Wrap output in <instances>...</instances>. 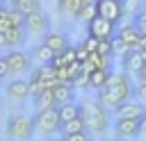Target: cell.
I'll return each instance as SVG.
<instances>
[{"instance_id":"cell-30","label":"cell","mask_w":146,"mask_h":141,"mask_svg":"<svg viewBox=\"0 0 146 141\" xmlns=\"http://www.w3.org/2000/svg\"><path fill=\"white\" fill-rule=\"evenodd\" d=\"M62 55V59H64V64L68 66V64H73V61H78V50H75V45H68L64 52H59Z\"/></svg>"},{"instance_id":"cell-21","label":"cell","mask_w":146,"mask_h":141,"mask_svg":"<svg viewBox=\"0 0 146 141\" xmlns=\"http://www.w3.org/2000/svg\"><path fill=\"white\" fill-rule=\"evenodd\" d=\"M57 7L66 16H78L82 9V0H57Z\"/></svg>"},{"instance_id":"cell-23","label":"cell","mask_w":146,"mask_h":141,"mask_svg":"<svg viewBox=\"0 0 146 141\" xmlns=\"http://www.w3.org/2000/svg\"><path fill=\"white\" fill-rule=\"evenodd\" d=\"M32 57H34L39 64H50V61L55 59V52H52V50H50L46 43H41V45H36V48H34Z\"/></svg>"},{"instance_id":"cell-20","label":"cell","mask_w":146,"mask_h":141,"mask_svg":"<svg viewBox=\"0 0 146 141\" xmlns=\"http://www.w3.org/2000/svg\"><path fill=\"white\" fill-rule=\"evenodd\" d=\"M84 130H87L84 121H82V118H73V121H68V123H62L59 134H62V136H68V134H78V132H84Z\"/></svg>"},{"instance_id":"cell-35","label":"cell","mask_w":146,"mask_h":141,"mask_svg":"<svg viewBox=\"0 0 146 141\" xmlns=\"http://www.w3.org/2000/svg\"><path fill=\"white\" fill-rule=\"evenodd\" d=\"M11 27H14V25H11V20H9V16H7V11H5V14L0 16V32L5 34V32H9Z\"/></svg>"},{"instance_id":"cell-37","label":"cell","mask_w":146,"mask_h":141,"mask_svg":"<svg viewBox=\"0 0 146 141\" xmlns=\"http://www.w3.org/2000/svg\"><path fill=\"white\" fill-rule=\"evenodd\" d=\"M9 73H11V70H9V64H7V59H5V57H0V80H2V77H7Z\"/></svg>"},{"instance_id":"cell-45","label":"cell","mask_w":146,"mask_h":141,"mask_svg":"<svg viewBox=\"0 0 146 141\" xmlns=\"http://www.w3.org/2000/svg\"><path fill=\"white\" fill-rule=\"evenodd\" d=\"M5 11H7V9H5V7H2V5H0V16H2V14H5Z\"/></svg>"},{"instance_id":"cell-15","label":"cell","mask_w":146,"mask_h":141,"mask_svg":"<svg viewBox=\"0 0 146 141\" xmlns=\"http://www.w3.org/2000/svg\"><path fill=\"white\" fill-rule=\"evenodd\" d=\"M43 43H46L55 55H59V52H64V50L68 48V39H66L62 32H48V34L43 36Z\"/></svg>"},{"instance_id":"cell-46","label":"cell","mask_w":146,"mask_h":141,"mask_svg":"<svg viewBox=\"0 0 146 141\" xmlns=\"http://www.w3.org/2000/svg\"><path fill=\"white\" fill-rule=\"evenodd\" d=\"M11 2H14V0H11Z\"/></svg>"},{"instance_id":"cell-33","label":"cell","mask_w":146,"mask_h":141,"mask_svg":"<svg viewBox=\"0 0 146 141\" xmlns=\"http://www.w3.org/2000/svg\"><path fill=\"white\" fill-rule=\"evenodd\" d=\"M135 98L146 107V82H137V86H135Z\"/></svg>"},{"instance_id":"cell-40","label":"cell","mask_w":146,"mask_h":141,"mask_svg":"<svg viewBox=\"0 0 146 141\" xmlns=\"http://www.w3.org/2000/svg\"><path fill=\"white\" fill-rule=\"evenodd\" d=\"M139 50H146V32L141 34V41H139Z\"/></svg>"},{"instance_id":"cell-4","label":"cell","mask_w":146,"mask_h":141,"mask_svg":"<svg viewBox=\"0 0 146 141\" xmlns=\"http://www.w3.org/2000/svg\"><path fill=\"white\" fill-rule=\"evenodd\" d=\"M34 130V118L25 116V114H14L7 121V134L11 139H27Z\"/></svg>"},{"instance_id":"cell-25","label":"cell","mask_w":146,"mask_h":141,"mask_svg":"<svg viewBox=\"0 0 146 141\" xmlns=\"http://www.w3.org/2000/svg\"><path fill=\"white\" fill-rule=\"evenodd\" d=\"M110 43H112V57H119V59H123V57H125V55L132 50V48H130L128 43H123L119 36H114Z\"/></svg>"},{"instance_id":"cell-24","label":"cell","mask_w":146,"mask_h":141,"mask_svg":"<svg viewBox=\"0 0 146 141\" xmlns=\"http://www.w3.org/2000/svg\"><path fill=\"white\" fill-rule=\"evenodd\" d=\"M141 9H144L141 0H123V18L135 20V18H137V14H139Z\"/></svg>"},{"instance_id":"cell-19","label":"cell","mask_w":146,"mask_h":141,"mask_svg":"<svg viewBox=\"0 0 146 141\" xmlns=\"http://www.w3.org/2000/svg\"><path fill=\"white\" fill-rule=\"evenodd\" d=\"M57 111H59L62 123H68V121H73V118H80V105H75V102L62 105V107H57Z\"/></svg>"},{"instance_id":"cell-1","label":"cell","mask_w":146,"mask_h":141,"mask_svg":"<svg viewBox=\"0 0 146 141\" xmlns=\"http://www.w3.org/2000/svg\"><path fill=\"white\" fill-rule=\"evenodd\" d=\"M135 98V82L128 73H112L107 84L96 91V100L105 109H116L119 105Z\"/></svg>"},{"instance_id":"cell-32","label":"cell","mask_w":146,"mask_h":141,"mask_svg":"<svg viewBox=\"0 0 146 141\" xmlns=\"http://www.w3.org/2000/svg\"><path fill=\"white\" fill-rule=\"evenodd\" d=\"M66 141H94V134L89 130H84V132H78V134H68Z\"/></svg>"},{"instance_id":"cell-6","label":"cell","mask_w":146,"mask_h":141,"mask_svg":"<svg viewBox=\"0 0 146 141\" xmlns=\"http://www.w3.org/2000/svg\"><path fill=\"white\" fill-rule=\"evenodd\" d=\"M112 130L121 139H137L141 132V118H114Z\"/></svg>"},{"instance_id":"cell-11","label":"cell","mask_w":146,"mask_h":141,"mask_svg":"<svg viewBox=\"0 0 146 141\" xmlns=\"http://www.w3.org/2000/svg\"><path fill=\"white\" fill-rule=\"evenodd\" d=\"M25 30L32 32V34H48V16L43 11H36V14H30L25 16Z\"/></svg>"},{"instance_id":"cell-3","label":"cell","mask_w":146,"mask_h":141,"mask_svg":"<svg viewBox=\"0 0 146 141\" xmlns=\"http://www.w3.org/2000/svg\"><path fill=\"white\" fill-rule=\"evenodd\" d=\"M34 130H39V132L46 134V136H55V134L62 130V118H59L57 107L36 111V116H34Z\"/></svg>"},{"instance_id":"cell-12","label":"cell","mask_w":146,"mask_h":141,"mask_svg":"<svg viewBox=\"0 0 146 141\" xmlns=\"http://www.w3.org/2000/svg\"><path fill=\"white\" fill-rule=\"evenodd\" d=\"M52 96H55L57 107L68 105V102H75V86L71 82H57V86L52 89Z\"/></svg>"},{"instance_id":"cell-9","label":"cell","mask_w":146,"mask_h":141,"mask_svg":"<svg viewBox=\"0 0 146 141\" xmlns=\"http://www.w3.org/2000/svg\"><path fill=\"white\" fill-rule=\"evenodd\" d=\"M114 114H116V118H144L146 107H144L137 98H132V100H128V102L119 105V107L114 109Z\"/></svg>"},{"instance_id":"cell-10","label":"cell","mask_w":146,"mask_h":141,"mask_svg":"<svg viewBox=\"0 0 146 141\" xmlns=\"http://www.w3.org/2000/svg\"><path fill=\"white\" fill-rule=\"evenodd\" d=\"M5 59H7V64H9V70L16 73V75L30 70V55L23 52V50H11V52L5 55Z\"/></svg>"},{"instance_id":"cell-18","label":"cell","mask_w":146,"mask_h":141,"mask_svg":"<svg viewBox=\"0 0 146 141\" xmlns=\"http://www.w3.org/2000/svg\"><path fill=\"white\" fill-rule=\"evenodd\" d=\"M34 105H36V111H43V109H52V107H57L55 96H52V89L41 91L39 96H34Z\"/></svg>"},{"instance_id":"cell-43","label":"cell","mask_w":146,"mask_h":141,"mask_svg":"<svg viewBox=\"0 0 146 141\" xmlns=\"http://www.w3.org/2000/svg\"><path fill=\"white\" fill-rule=\"evenodd\" d=\"M0 45H7V41H5V34L0 32Z\"/></svg>"},{"instance_id":"cell-44","label":"cell","mask_w":146,"mask_h":141,"mask_svg":"<svg viewBox=\"0 0 146 141\" xmlns=\"http://www.w3.org/2000/svg\"><path fill=\"white\" fill-rule=\"evenodd\" d=\"M98 0H82V5H96Z\"/></svg>"},{"instance_id":"cell-22","label":"cell","mask_w":146,"mask_h":141,"mask_svg":"<svg viewBox=\"0 0 146 141\" xmlns=\"http://www.w3.org/2000/svg\"><path fill=\"white\" fill-rule=\"evenodd\" d=\"M5 41H7V45L18 48L25 41V27H11L9 32H5Z\"/></svg>"},{"instance_id":"cell-29","label":"cell","mask_w":146,"mask_h":141,"mask_svg":"<svg viewBox=\"0 0 146 141\" xmlns=\"http://www.w3.org/2000/svg\"><path fill=\"white\" fill-rule=\"evenodd\" d=\"M80 45H82L87 52H96V50H98V39H96V36H91V34H87V36L82 39V43H80Z\"/></svg>"},{"instance_id":"cell-14","label":"cell","mask_w":146,"mask_h":141,"mask_svg":"<svg viewBox=\"0 0 146 141\" xmlns=\"http://www.w3.org/2000/svg\"><path fill=\"white\" fill-rule=\"evenodd\" d=\"M7 96L14 98V100H23V98L32 96V93H30V82H27V80H21V77L11 80V82L7 84Z\"/></svg>"},{"instance_id":"cell-28","label":"cell","mask_w":146,"mask_h":141,"mask_svg":"<svg viewBox=\"0 0 146 141\" xmlns=\"http://www.w3.org/2000/svg\"><path fill=\"white\" fill-rule=\"evenodd\" d=\"M7 16H9V20H11L14 27H25V16H23L21 11H16V9H7Z\"/></svg>"},{"instance_id":"cell-27","label":"cell","mask_w":146,"mask_h":141,"mask_svg":"<svg viewBox=\"0 0 146 141\" xmlns=\"http://www.w3.org/2000/svg\"><path fill=\"white\" fill-rule=\"evenodd\" d=\"M87 61H89L94 68H110V64H112V57H103V55H98V52H91Z\"/></svg>"},{"instance_id":"cell-39","label":"cell","mask_w":146,"mask_h":141,"mask_svg":"<svg viewBox=\"0 0 146 141\" xmlns=\"http://www.w3.org/2000/svg\"><path fill=\"white\" fill-rule=\"evenodd\" d=\"M137 80H139V82H146V64H144V68L137 73Z\"/></svg>"},{"instance_id":"cell-8","label":"cell","mask_w":146,"mask_h":141,"mask_svg":"<svg viewBox=\"0 0 146 141\" xmlns=\"http://www.w3.org/2000/svg\"><path fill=\"white\" fill-rule=\"evenodd\" d=\"M141 30L135 25V23H125V25H121L119 30H116V36L123 41V43H128L132 50H139V41H141Z\"/></svg>"},{"instance_id":"cell-5","label":"cell","mask_w":146,"mask_h":141,"mask_svg":"<svg viewBox=\"0 0 146 141\" xmlns=\"http://www.w3.org/2000/svg\"><path fill=\"white\" fill-rule=\"evenodd\" d=\"M87 34L96 36L98 41H110L116 36V23H112L103 16H96L91 23H87Z\"/></svg>"},{"instance_id":"cell-36","label":"cell","mask_w":146,"mask_h":141,"mask_svg":"<svg viewBox=\"0 0 146 141\" xmlns=\"http://www.w3.org/2000/svg\"><path fill=\"white\" fill-rule=\"evenodd\" d=\"M75 50H78V61H80V64H84V61L89 59V55H91V52H87L82 45H75Z\"/></svg>"},{"instance_id":"cell-31","label":"cell","mask_w":146,"mask_h":141,"mask_svg":"<svg viewBox=\"0 0 146 141\" xmlns=\"http://www.w3.org/2000/svg\"><path fill=\"white\" fill-rule=\"evenodd\" d=\"M73 86H75V89H89V73L82 70V73L73 80Z\"/></svg>"},{"instance_id":"cell-38","label":"cell","mask_w":146,"mask_h":141,"mask_svg":"<svg viewBox=\"0 0 146 141\" xmlns=\"http://www.w3.org/2000/svg\"><path fill=\"white\" fill-rule=\"evenodd\" d=\"M139 139L146 141V114H144V118H141V132H139Z\"/></svg>"},{"instance_id":"cell-13","label":"cell","mask_w":146,"mask_h":141,"mask_svg":"<svg viewBox=\"0 0 146 141\" xmlns=\"http://www.w3.org/2000/svg\"><path fill=\"white\" fill-rule=\"evenodd\" d=\"M121 64H123V73H128V75L135 73V75H137V73L144 68L146 61H144V57H141V50H130V52L121 59Z\"/></svg>"},{"instance_id":"cell-2","label":"cell","mask_w":146,"mask_h":141,"mask_svg":"<svg viewBox=\"0 0 146 141\" xmlns=\"http://www.w3.org/2000/svg\"><path fill=\"white\" fill-rule=\"evenodd\" d=\"M80 118L84 121L91 134H105L114 123L110 116V109H105L98 100H89V98L80 102Z\"/></svg>"},{"instance_id":"cell-26","label":"cell","mask_w":146,"mask_h":141,"mask_svg":"<svg viewBox=\"0 0 146 141\" xmlns=\"http://www.w3.org/2000/svg\"><path fill=\"white\" fill-rule=\"evenodd\" d=\"M96 16H98V9H96V5H82L80 14H78L75 18H78V20H82V23H91Z\"/></svg>"},{"instance_id":"cell-17","label":"cell","mask_w":146,"mask_h":141,"mask_svg":"<svg viewBox=\"0 0 146 141\" xmlns=\"http://www.w3.org/2000/svg\"><path fill=\"white\" fill-rule=\"evenodd\" d=\"M11 9L21 11L23 16H30V14L41 11V5H39V0H14L11 2Z\"/></svg>"},{"instance_id":"cell-34","label":"cell","mask_w":146,"mask_h":141,"mask_svg":"<svg viewBox=\"0 0 146 141\" xmlns=\"http://www.w3.org/2000/svg\"><path fill=\"white\" fill-rule=\"evenodd\" d=\"M132 23H135V25H137V27H139L141 32H146V5H144V9H141V11L137 14V18H135Z\"/></svg>"},{"instance_id":"cell-42","label":"cell","mask_w":146,"mask_h":141,"mask_svg":"<svg viewBox=\"0 0 146 141\" xmlns=\"http://www.w3.org/2000/svg\"><path fill=\"white\" fill-rule=\"evenodd\" d=\"M48 141H66V136H50Z\"/></svg>"},{"instance_id":"cell-16","label":"cell","mask_w":146,"mask_h":141,"mask_svg":"<svg viewBox=\"0 0 146 141\" xmlns=\"http://www.w3.org/2000/svg\"><path fill=\"white\" fill-rule=\"evenodd\" d=\"M110 75H112L110 68H96V70H91V73H89V89H96V91L103 89V86L107 84Z\"/></svg>"},{"instance_id":"cell-41","label":"cell","mask_w":146,"mask_h":141,"mask_svg":"<svg viewBox=\"0 0 146 141\" xmlns=\"http://www.w3.org/2000/svg\"><path fill=\"white\" fill-rule=\"evenodd\" d=\"M103 141H125V139H121V136H107V139H103Z\"/></svg>"},{"instance_id":"cell-7","label":"cell","mask_w":146,"mask_h":141,"mask_svg":"<svg viewBox=\"0 0 146 141\" xmlns=\"http://www.w3.org/2000/svg\"><path fill=\"white\" fill-rule=\"evenodd\" d=\"M98 16L112 20L119 25V20H123V0H98L96 2Z\"/></svg>"}]
</instances>
